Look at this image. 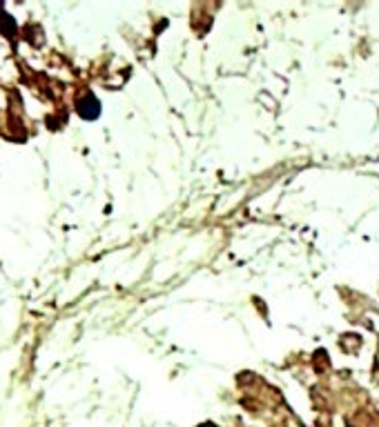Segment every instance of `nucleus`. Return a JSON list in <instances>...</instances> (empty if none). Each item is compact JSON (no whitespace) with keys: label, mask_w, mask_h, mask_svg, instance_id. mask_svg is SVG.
<instances>
[]
</instances>
